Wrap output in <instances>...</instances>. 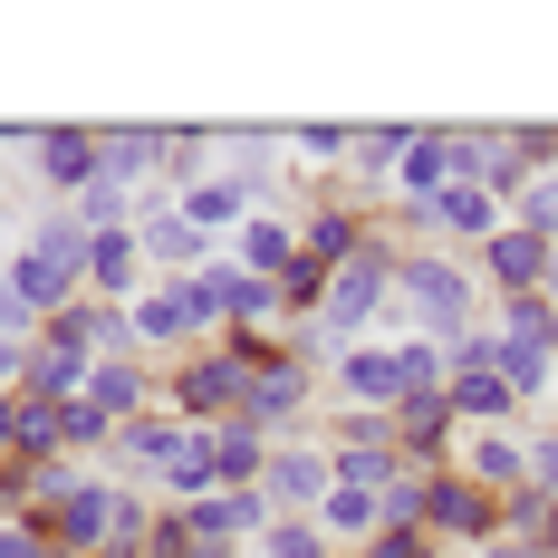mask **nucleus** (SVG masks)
I'll return each mask as SVG.
<instances>
[{"label":"nucleus","instance_id":"obj_19","mask_svg":"<svg viewBox=\"0 0 558 558\" xmlns=\"http://www.w3.org/2000/svg\"><path fill=\"white\" fill-rule=\"evenodd\" d=\"M135 251H145V270H165V279H193L203 270V260H213V241H203V231L183 222V213H145V222H135Z\"/></svg>","mask_w":558,"mask_h":558},{"label":"nucleus","instance_id":"obj_10","mask_svg":"<svg viewBox=\"0 0 558 558\" xmlns=\"http://www.w3.org/2000/svg\"><path fill=\"white\" fill-rule=\"evenodd\" d=\"M183 444H193V424H183V414H165V404H145L135 424H116L107 472H116V482H155V472H165Z\"/></svg>","mask_w":558,"mask_h":558},{"label":"nucleus","instance_id":"obj_7","mask_svg":"<svg viewBox=\"0 0 558 558\" xmlns=\"http://www.w3.org/2000/svg\"><path fill=\"white\" fill-rule=\"evenodd\" d=\"M308 414H318V376H299V366L279 356V366L251 376V395H241V414H231V424H251V434L289 444V434H308Z\"/></svg>","mask_w":558,"mask_h":558},{"label":"nucleus","instance_id":"obj_4","mask_svg":"<svg viewBox=\"0 0 558 558\" xmlns=\"http://www.w3.org/2000/svg\"><path fill=\"white\" fill-rule=\"evenodd\" d=\"M318 444H328V472L347 482V492H386L395 472H404V452H395V414H337Z\"/></svg>","mask_w":558,"mask_h":558},{"label":"nucleus","instance_id":"obj_9","mask_svg":"<svg viewBox=\"0 0 558 558\" xmlns=\"http://www.w3.org/2000/svg\"><path fill=\"white\" fill-rule=\"evenodd\" d=\"M328 395H337V414H395V404H404V376H395V347H386V337L347 347V356L328 366Z\"/></svg>","mask_w":558,"mask_h":558},{"label":"nucleus","instance_id":"obj_18","mask_svg":"<svg viewBox=\"0 0 558 558\" xmlns=\"http://www.w3.org/2000/svg\"><path fill=\"white\" fill-rule=\"evenodd\" d=\"M87 404H97L107 424H135L145 404H165V386H155L145 356H107V366H87Z\"/></svg>","mask_w":558,"mask_h":558},{"label":"nucleus","instance_id":"obj_12","mask_svg":"<svg viewBox=\"0 0 558 558\" xmlns=\"http://www.w3.org/2000/svg\"><path fill=\"white\" fill-rule=\"evenodd\" d=\"M29 165H39V183H49V203H77V193L97 183V125H77V116H58V125H39Z\"/></svg>","mask_w":558,"mask_h":558},{"label":"nucleus","instance_id":"obj_3","mask_svg":"<svg viewBox=\"0 0 558 558\" xmlns=\"http://www.w3.org/2000/svg\"><path fill=\"white\" fill-rule=\"evenodd\" d=\"M424 539H434V549H452V558L492 549V539H501V501H492L482 482H462V472L444 462V472L424 482Z\"/></svg>","mask_w":558,"mask_h":558},{"label":"nucleus","instance_id":"obj_2","mask_svg":"<svg viewBox=\"0 0 558 558\" xmlns=\"http://www.w3.org/2000/svg\"><path fill=\"white\" fill-rule=\"evenodd\" d=\"M155 386H165V414H183L193 434H213L241 414V395H251V366L231 356V347H193V356H173L155 366Z\"/></svg>","mask_w":558,"mask_h":558},{"label":"nucleus","instance_id":"obj_32","mask_svg":"<svg viewBox=\"0 0 558 558\" xmlns=\"http://www.w3.org/2000/svg\"><path fill=\"white\" fill-rule=\"evenodd\" d=\"M0 337H10V347H39V308L10 289V270H0Z\"/></svg>","mask_w":558,"mask_h":558},{"label":"nucleus","instance_id":"obj_35","mask_svg":"<svg viewBox=\"0 0 558 558\" xmlns=\"http://www.w3.org/2000/svg\"><path fill=\"white\" fill-rule=\"evenodd\" d=\"M20 414H29V404L0 386V462H20Z\"/></svg>","mask_w":558,"mask_h":558},{"label":"nucleus","instance_id":"obj_13","mask_svg":"<svg viewBox=\"0 0 558 558\" xmlns=\"http://www.w3.org/2000/svg\"><path fill=\"white\" fill-rule=\"evenodd\" d=\"M452 472H462V482H482L492 501H510V492L530 482V424H501V434H462V444H452Z\"/></svg>","mask_w":558,"mask_h":558},{"label":"nucleus","instance_id":"obj_24","mask_svg":"<svg viewBox=\"0 0 558 558\" xmlns=\"http://www.w3.org/2000/svg\"><path fill=\"white\" fill-rule=\"evenodd\" d=\"M135 289H145L135 231H97V241H87V299H135Z\"/></svg>","mask_w":558,"mask_h":558},{"label":"nucleus","instance_id":"obj_39","mask_svg":"<svg viewBox=\"0 0 558 558\" xmlns=\"http://www.w3.org/2000/svg\"><path fill=\"white\" fill-rule=\"evenodd\" d=\"M49 558H77V549H49Z\"/></svg>","mask_w":558,"mask_h":558},{"label":"nucleus","instance_id":"obj_22","mask_svg":"<svg viewBox=\"0 0 558 558\" xmlns=\"http://www.w3.org/2000/svg\"><path fill=\"white\" fill-rule=\"evenodd\" d=\"M10 395H20V404H39V414H49V404H77V395H87V356H77V347H49V337H39Z\"/></svg>","mask_w":558,"mask_h":558},{"label":"nucleus","instance_id":"obj_1","mask_svg":"<svg viewBox=\"0 0 558 558\" xmlns=\"http://www.w3.org/2000/svg\"><path fill=\"white\" fill-rule=\"evenodd\" d=\"M395 318H404V337L452 347V337H472L482 318H492V289L472 279V260H462V251L404 241V260H395Z\"/></svg>","mask_w":558,"mask_h":558},{"label":"nucleus","instance_id":"obj_14","mask_svg":"<svg viewBox=\"0 0 558 558\" xmlns=\"http://www.w3.org/2000/svg\"><path fill=\"white\" fill-rule=\"evenodd\" d=\"M452 444H462V424H452L444 395H404V404H395V452H404L414 472H444Z\"/></svg>","mask_w":558,"mask_h":558},{"label":"nucleus","instance_id":"obj_28","mask_svg":"<svg viewBox=\"0 0 558 558\" xmlns=\"http://www.w3.org/2000/svg\"><path fill=\"white\" fill-rule=\"evenodd\" d=\"M279 145H289L299 165H347V155H356V125H347V116H308V125H279Z\"/></svg>","mask_w":558,"mask_h":558},{"label":"nucleus","instance_id":"obj_37","mask_svg":"<svg viewBox=\"0 0 558 558\" xmlns=\"http://www.w3.org/2000/svg\"><path fill=\"white\" fill-rule=\"evenodd\" d=\"M0 260H10V183H0Z\"/></svg>","mask_w":558,"mask_h":558},{"label":"nucleus","instance_id":"obj_29","mask_svg":"<svg viewBox=\"0 0 558 558\" xmlns=\"http://www.w3.org/2000/svg\"><path fill=\"white\" fill-rule=\"evenodd\" d=\"M395 376H404V395H444L452 386V347H434V337H395Z\"/></svg>","mask_w":558,"mask_h":558},{"label":"nucleus","instance_id":"obj_38","mask_svg":"<svg viewBox=\"0 0 558 558\" xmlns=\"http://www.w3.org/2000/svg\"><path fill=\"white\" fill-rule=\"evenodd\" d=\"M539 299H549V308H558V260H549V289H539Z\"/></svg>","mask_w":558,"mask_h":558},{"label":"nucleus","instance_id":"obj_36","mask_svg":"<svg viewBox=\"0 0 558 558\" xmlns=\"http://www.w3.org/2000/svg\"><path fill=\"white\" fill-rule=\"evenodd\" d=\"M472 558H539V549H520V539H492V549H472Z\"/></svg>","mask_w":558,"mask_h":558},{"label":"nucleus","instance_id":"obj_17","mask_svg":"<svg viewBox=\"0 0 558 558\" xmlns=\"http://www.w3.org/2000/svg\"><path fill=\"white\" fill-rule=\"evenodd\" d=\"M97 173L125 183V193H145L165 173V125H97Z\"/></svg>","mask_w":558,"mask_h":558},{"label":"nucleus","instance_id":"obj_25","mask_svg":"<svg viewBox=\"0 0 558 558\" xmlns=\"http://www.w3.org/2000/svg\"><path fill=\"white\" fill-rule=\"evenodd\" d=\"M318 530H328V549H337V558H356L366 539H376V530H386V501H376V492H347V482H337L328 501H318Z\"/></svg>","mask_w":558,"mask_h":558},{"label":"nucleus","instance_id":"obj_27","mask_svg":"<svg viewBox=\"0 0 558 558\" xmlns=\"http://www.w3.org/2000/svg\"><path fill=\"white\" fill-rule=\"evenodd\" d=\"M492 337H501V347H539V356H558V308H549V299H492Z\"/></svg>","mask_w":558,"mask_h":558},{"label":"nucleus","instance_id":"obj_30","mask_svg":"<svg viewBox=\"0 0 558 558\" xmlns=\"http://www.w3.org/2000/svg\"><path fill=\"white\" fill-rule=\"evenodd\" d=\"M251 558H337V549H328L318 520H270V530L251 539Z\"/></svg>","mask_w":558,"mask_h":558},{"label":"nucleus","instance_id":"obj_5","mask_svg":"<svg viewBox=\"0 0 558 558\" xmlns=\"http://www.w3.org/2000/svg\"><path fill=\"white\" fill-rule=\"evenodd\" d=\"M328 492H337V472H328V444H318V434L270 444V472H260L270 520H318V501H328Z\"/></svg>","mask_w":558,"mask_h":558},{"label":"nucleus","instance_id":"obj_31","mask_svg":"<svg viewBox=\"0 0 558 558\" xmlns=\"http://www.w3.org/2000/svg\"><path fill=\"white\" fill-rule=\"evenodd\" d=\"M510 222H530L539 241H558V173H539V183H530V193L510 203Z\"/></svg>","mask_w":558,"mask_h":558},{"label":"nucleus","instance_id":"obj_8","mask_svg":"<svg viewBox=\"0 0 558 558\" xmlns=\"http://www.w3.org/2000/svg\"><path fill=\"white\" fill-rule=\"evenodd\" d=\"M49 347H77L87 366H107V356H135V299H68L49 328Z\"/></svg>","mask_w":558,"mask_h":558},{"label":"nucleus","instance_id":"obj_34","mask_svg":"<svg viewBox=\"0 0 558 558\" xmlns=\"http://www.w3.org/2000/svg\"><path fill=\"white\" fill-rule=\"evenodd\" d=\"M0 558H49V530H39V510H29V520H0Z\"/></svg>","mask_w":558,"mask_h":558},{"label":"nucleus","instance_id":"obj_23","mask_svg":"<svg viewBox=\"0 0 558 558\" xmlns=\"http://www.w3.org/2000/svg\"><path fill=\"white\" fill-rule=\"evenodd\" d=\"M444 183H452V145H444V125H424L404 145V165H395V213H424Z\"/></svg>","mask_w":558,"mask_h":558},{"label":"nucleus","instance_id":"obj_11","mask_svg":"<svg viewBox=\"0 0 558 558\" xmlns=\"http://www.w3.org/2000/svg\"><path fill=\"white\" fill-rule=\"evenodd\" d=\"M260 203H270V183H251V173H203V183H183V193H173V213H183V222L203 231V241H213V231H241L251 222V213H260Z\"/></svg>","mask_w":558,"mask_h":558},{"label":"nucleus","instance_id":"obj_20","mask_svg":"<svg viewBox=\"0 0 558 558\" xmlns=\"http://www.w3.org/2000/svg\"><path fill=\"white\" fill-rule=\"evenodd\" d=\"M424 135V116H366L356 125V155H347V173H356V203H366V183H395V165H404V145Z\"/></svg>","mask_w":558,"mask_h":558},{"label":"nucleus","instance_id":"obj_26","mask_svg":"<svg viewBox=\"0 0 558 558\" xmlns=\"http://www.w3.org/2000/svg\"><path fill=\"white\" fill-rule=\"evenodd\" d=\"M213 462H222V492H260V472H270V434H251V424H213Z\"/></svg>","mask_w":558,"mask_h":558},{"label":"nucleus","instance_id":"obj_6","mask_svg":"<svg viewBox=\"0 0 558 558\" xmlns=\"http://www.w3.org/2000/svg\"><path fill=\"white\" fill-rule=\"evenodd\" d=\"M549 260H558V241H539L530 222H501L472 251V279H482L492 299H539V289H549Z\"/></svg>","mask_w":558,"mask_h":558},{"label":"nucleus","instance_id":"obj_16","mask_svg":"<svg viewBox=\"0 0 558 558\" xmlns=\"http://www.w3.org/2000/svg\"><path fill=\"white\" fill-rule=\"evenodd\" d=\"M231 260H241L251 279H279L289 260H299V213H289V203H260L251 222L231 231Z\"/></svg>","mask_w":558,"mask_h":558},{"label":"nucleus","instance_id":"obj_33","mask_svg":"<svg viewBox=\"0 0 558 558\" xmlns=\"http://www.w3.org/2000/svg\"><path fill=\"white\" fill-rule=\"evenodd\" d=\"M530 492L558 501V424H530Z\"/></svg>","mask_w":558,"mask_h":558},{"label":"nucleus","instance_id":"obj_15","mask_svg":"<svg viewBox=\"0 0 558 558\" xmlns=\"http://www.w3.org/2000/svg\"><path fill=\"white\" fill-rule=\"evenodd\" d=\"M203 347V328H193V308L173 299V279H155V289H135V356H193Z\"/></svg>","mask_w":558,"mask_h":558},{"label":"nucleus","instance_id":"obj_21","mask_svg":"<svg viewBox=\"0 0 558 558\" xmlns=\"http://www.w3.org/2000/svg\"><path fill=\"white\" fill-rule=\"evenodd\" d=\"M444 404H452V424H462V434H501V424H530V414H520V395H510L501 376H492V366L452 376V386H444Z\"/></svg>","mask_w":558,"mask_h":558}]
</instances>
